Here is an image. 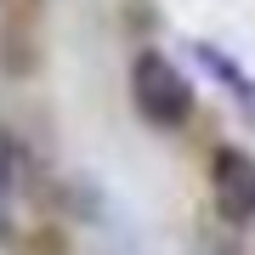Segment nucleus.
<instances>
[{"label": "nucleus", "instance_id": "nucleus-1", "mask_svg": "<svg viewBox=\"0 0 255 255\" xmlns=\"http://www.w3.org/2000/svg\"><path fill=\"white\" fill-rule=\"evenodd\" d=\"M130 102L153 130H176L193 119V80L164 51H136L130 63Z\"/></svg>", "mask_w": 255, "mask_h": 255}, {"label": "nucleus", "instance_id": "nucleus-2", "mask_svg": "<svg viewBox=\"0 0 255 255\" xmlns=\"http://www.w3.org/2000/svg\"><path fill=\"white\" fill-rule=\"evenodd\" d=\"M210 193L227 221H255V153L216 147L210 153Z\"/></svg>", "mask_w": 255, "mask_h": 255}, {"label": "nucleus", "instance_id": "nucleus-3", "mask_svg": "<svg viewBox=\"0 0 255 255\" xmlns=\"http://www.w3.org/2000/svg\"><path fill=\"white\" fill-rule=\"evenodd\" d=\"M193 51H199V63H204V68H216V80H221V85H233V91L244 97V102H255V85L244 80V68H238L233 57L221 51V46H210V40H199V46H193Z\"/></svg>", "mask_w": 255, "mask_h": 255}]
</instances>
